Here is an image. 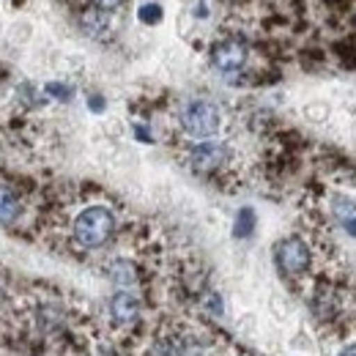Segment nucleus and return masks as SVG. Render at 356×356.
<instances>
[{
  "label": "nucleus",
  "instance_id": "1",
  "mask_svg": "<svg viewBox=\"0 0 356 356\" xmlns=\"http://www.w3.org/2000/svg\"><path fill=\"white\" fill-rule=\"evenodd\" d=\"M74 241L86 250H99L104 247L113 233H115V217L107 206H88L77 214V220L72 225Z\"/></svg>",
  "mask_w": 356,
  "mask_h": 356
},
{
  "label": "nucleus",
  "instance_id": "2",
  "mask_svg": "<svg viewBox=\"0 0 356 356\" xmlns=\"http://www.w3.org/2000/svg\"><path fill=\"white\" fill-rule=\"evenodd\" d=\"M181 129L189 137H211L220 129V110L206 99H195L181 110Z\"/></svg>",
  "mask_w": 356,
  "mask_h": 356
},
{
  "label": "nucleus",
  "instance_id": "3",
  "mask_svg": "<svg viewBox=\"0 0 356 356\" xmlns=\"http://www.w3.org/2000/svg\"><path fill=\"white\" fill-rule=\"evenodd\" d=\"M31 323L36 329L39 337H58L66 332L69 326V315L63 310V305L58 299H36L33 302V310H31Z\"/></svg>",
  "mask_w": 356,
  "mask_h": 356
},
{
  "label": "nucleus",
  "instance_id": "4",
  "mask_svg": "<svg viewBox=\"0 0 356 356\" xmlns=\"http://www.w3.org/2000/svg\"><path fill=\"white\" fill-rule=\"evenodd\" d=\"M274 258H277V268L285 274V277H302L307 268H310V247L305 238L299 236H288L277 244L274 250Z\"/></svg>",
  "mask_w": 356,
  "mask_h": 356
},
{
  "label": "nucleus",
  "instance_id": "5",
  "mask_svg": "<svg viewBox=\"0 0 356 356\" xmlns=\"http://www.w3.org/2000/svg\"><path fill=\"white\" fill-rule=\"evenodd\" d=\"M230 159V151L222 143H200L189 151V165L197 170V173H211V170H220L225 162Z\"/></svg>",
  "mask_w": 356,
  "mask_h": 356
},
{
  "label": "nucleus",
  "instance_id": "6",
  "mask_svg": "<svg viewBox=\"0 0 356 356\" xmlns=\"http://www.w3.org/2000/svg\"><path fill=\"white\" fill-rule=\"evenodd\" d=\"M211 60L220 72H238L247 63V44L238 39H225L211 49Z\"/></svg>",
  "mask_w": 356,
  "mask_h": 356
},
{
  "label": "nucleus",
  "instance_id": "7",
  "mask_svg": "<svg viewBox=\"0 0 356 356\" xmlns=\"http://www.w3.org/2000/svg\"><path fill=\"white\" fill-rule=\"evenodd\" d=\"M140 299L129 293V291H118L113 299H110V318L115 326L121 329H129L140 321Z\"/></svg>",
  "mask_w": 356,
  "mask_h": 356
},
{
  "label": "nucleus",
  "instance_id": "8",
  "mask_svg": "<svg viewBox=\"0 0 356 356\" xmlns=\"http://www.w3.org/2000/svg\"><path fill=\"white\" fill-rule=\"evenodd\" d=\"M19 214H22V200H19V195H17L11 186L0 184V225H14L19 220Z\"/></svg>",
  "mask_w": 356,
  "mask_h": 356
},
{
  "label": "nucleus",
  "instance_id": "9",
  "mask_svg": "<svg viewBox=\"0 0 356 356\" xmlns=\"http://www.w3.org/2000/svg\"><path fill=\"white\" fill-rule=\"evenodd\" d=\"M107 277H110L115 285L129 288V285L137 282V268H134V264H129L127 258H118V261H113V264L107 266Z\"/></svg>",
  "mask_w": 356,
  "mask_h": 356
},
{
  "label": "nucleus",
  "instance_id": "10",
  "mask_svg": "<svg viewBox=\"0 0 356 356\" xmlns=\"http://www.w3.org/2000/svg\"><path fill=\"white\" fill-rule=\"evenodd\" d=\"M252 227H255V214H252V209H241L238 217H236V236L244 238V236L252 233Z\"/></svg>",
  "mask_w": 356,
  "mask_h": 356
},
{
  "label": "nucleus",
  "instance_id": "11",
  "mask_svg": "<svg viewBox=\"0 0 356 356\" xmlns=\"http://www.w3.org/2000/svg\"><path fill=\"white\" fill-rule=\"evenodd\" d=\"M83 25H86V31H90V33H102L107 28V19L99 14V8H93V11L83 14Z\"/></svg>",
  "mask_w": 356,
  "mask_h": 356
},
{
  "label": "nucleus",
  "instance_id": "12",
  "mask_svg": "<svg viewBox=\"0 0 356 356\" xmlns=\"http://www.w3.org/2000/svg\"><path fill=\"white\" fill-rule=\"evenodd\" d=\"M159 17H162V11H159V6H154V3L140 8V19H143V22H159Z\"/></svg>",
  "mask_w": 356,
  "mask_h": 356
},
{
  "label": "nucleus",
  "instance_id": "13",
  "mask_svg": "<svg viewBox=\"0 0 356 356\" xmlns=\"http://www.w3.org/2000/svg\"><path fill=\"white\" fill-rule=\"evenodd\" d=\"M96 3V8H102V11H115L118 6H124V0H93Z\"/></svg>",
  "mask_w": 356,
  "mask_h": 356
},
{
  "label": "nucleus",
  "instance_id": "14",
  "mask_svg": "<svg viewBox=\"0 0 356 356\" xmlns=\"http://www.w3.org/2000/svg\"><path fill=\"white\" fill-rule=\"evenodd\" d=\"M49 93H58V96H60V99H66V96H69V88H63V86H49Z\"/></svg>",
  "mask_w": 356,
  "mask_h": 356
},
{
  "label": "nucleus",
  "instance_id": "15",
  "mask_svg": "<svg viewBox=\"0 0 356 356\" xmlns=\"http://www.w3.org/2000/svg\"><path fill=\"white\" fill-rule=\"evenodd\" d=\"M337 356H356V346H348V348H343Z\"/></svg>",
  "mask_w": 356,
  "mask_h": 356
},
{
  "label": "nucleus",
  "instance_id": "16",
  "mask_svg": "<svg viewBox=\"0 0 356 356\" xmlns=\"http://www.w3.org/2000/svg\"><path fill=\"white\" fill-rule=\"evenodd\" d=\"M343 225H346V230H348V233H354L356 236V217L354 220H348V222H343Z\"/></svg>",
  "mask_w": 356,
  "mask_h": 356
}]
</instances>
